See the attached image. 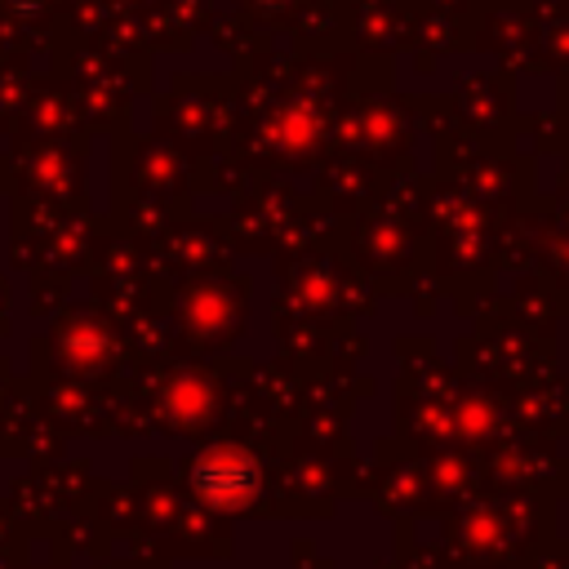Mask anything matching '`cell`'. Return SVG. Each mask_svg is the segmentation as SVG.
Instances as JSON below:
<instances>
[{"label": "cell", "mask_w": 569, "mask_h": 569, "mask_svg": "<svg viewBox=\"0 0 569 569\" xmlns=\"http://www.w3.org/2000/svg\"><path fill=\"white\" fill-rule=\"evenodd\" d=\"M196 489L204 502H218V507H236L253 493V467L244 458H231V453H209L200 467H196Z\"/></svg>", "instance_id": "6da1fadb"}]
</instances>
